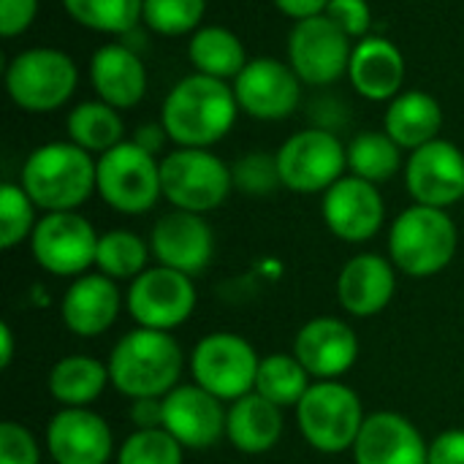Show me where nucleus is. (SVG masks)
Returning a JSON list of instances; mask_svg holds the SVG:
<instances>
[{"label":"nucleus","mask_w":464,"mask_h":464,"mask_svg":"<svg viewBox=\"0 0 464 464\" xmlns=\"http://www.w3.org/2000/svg\"><path fill=\"white\" fill-rule=\"evenodd\" d=\"M204 11L207 0H144L141 22L158 35H193Z\"/></svg>","instance_id":"e433bc0d"},{"label":"nucleus","mask_w":464,"mask_h":464,"mask_svg":"<svg viewBox=\"0 0 464 464\" xmlns=\"http://www.w3.org/2000/svg\"><path fill=\"white\" fill-rule=\"evenodd\" d=\"M101 234L82 212H44L30 237V256L52 277L76 280L95 269Z\"/></svg>","instance_id":"9b49d317"},{"label":"nucleus","mask_w":464,"mask_h":464,"mask_svg":"<svg viewBox=\"0 0 464 464\" xmlns=\"http://www.w3.org/2000/svg\"><path fill=\"white\" fill-rule=\"evenodd\" d=\"M150 250L155 264L198 277L215 258V231L204 215L171 209L152 223Z\"/></svg>","instance_id":"6ab92c4d"},{"label":"nucleus","mask_w":464,"mask_h":464,"mask_svg":"<svg viewBox=\"0 0 464 464\" xmlns=\"http://www.w3.org/2000/svg\"><path fill=\"white\" fill-rule=\"evenodd\" d=\"M326 16L351 38L362 41L370 35L372 27V8L367 0H332L326 8Z\"/></svg>","instance_id":"ea45409f"},{"label":"nucleus","mask_w":464,"mask_h":464,"mask_svg":"<svg viewBox=\"0 0 464 464\" xmlns=\"http://www.w3.org/2000/svg\"><path fill=\"white\" fill-rule=\"evenodd\" d=\"M351 457L353 464H427L430 440L408 416L375 411L367 413Z\"/></svg>","instance_id":"5701e85b"},{"label":"nucleus","mask_w":464,"mask_h":464,"mask_svg":"<svg viewBox=\"0 0 464 464\" xmlns=\"http://www.w3.org/2000/svg\"><path fill=\"white\" fill-rule=\"evenodd\" d=\"M90 82L98 101L133 109L147 95V65L130 44H103L90 60Z\"/></svg>","instance_id":"b1692460"},{"label":"nucleus","mask_w":464,"mask_h":464,"mask_svg":"<svg viewBox=\"0 0 464 464\" xmlns=\"http://www.w3.org/2000/svg\"><path fill=\"white\" fill-rule=\"evenodd\" d=\"M150 258H152L150 239L128 228H111V231H103L98 239L95 269L117 283L122 280L130 283L141 272L150 269Z\"/></svg>","instance_id":"473e14b6"},{"label":"nucleus","mask_w":464,"mask_h":464,"mask_svg":"<svg viewBox=\"0 0 464 464\" xmlns=\"http://www.w3.org/2000/svg\"><path fill=\"white\" fill-rule=\"evenodd\" d=\"M14 362V329L8 324L0 326V367L8 370Z\"/></svg>","instance_id":"49530a36"},{"label":"nucleus","mask_w":464,"mask_h":464,"mask_svg":"<svg viewBox=\"0 0 464 464\" xmlns=\"http://www.w3.org/2000/svg\"><path fill=\"white\" fill-rule=\"evenodd\" d=\"M296 430L304 443L326 457L351 454L367 411L353 386L345 381H313L302 402L294 408Z\"/></svg>","instance_id":"39448f33"},{"label":"nucleus","mask_w":464,"mask_h":464,"mask_svg":"<svg viewBox=\"0 0 464 464\" xmlns=\"http://www.w3.org/2000/svg\"><path fill=\"white\" fill-rule=\"evenodd\" d=\"M277 5L280 14L302 22V19H310V16H318V14H326L329 3L332 0H272Z\"/></svg>","instance_id":"a18cd8bd"},{"label":"nucleus","mask_w":464,"mask_h":464,"mask_svg":"<svg viewBox=\"0 0 464 464\" xmlns=\"http://www.w3.org/2000/svg\"><path fill=\"white\" fill-rule=\"evenodd\" d=\"M402 177L413 204L449 209L464 198V152L449 139H435L408 155Z\"/></svg>","instance_id":"dca6fc26"},{"label":"nucleus","mask_w":464,"mask_h":464,"mask_svg":"<svg viewBox=\"0 0 464 464\" xmlns=\"http://www.w3.org/2000/svg\"><path fill=\"white\" fill-rule=\"evenodd\" d=\"M38 16V0H0V33L16 38L30 30Z\"/></svg>","instance_id":"a19ab883"},{"label":"nucleus","mask_w":464,"mask_h":464,"mask_svg":"<svg viewBox=\"0 0 464 464\" xmlns=\"http://www.w3.org/2000/svg\"><path fill=\"white\" fill-rule=\"evenodd\" d=\"M462 204H464V198H462Z\"/></svg>","instance_id":"de8ad7c7"},{"label":"nucleus","mask_w":464,"mask_h":464,"mask_svg":"<svg viewBox=\"0 0 464 464\" xmlns=\"http://www.w3.org/2000/svg\"><path fill=\"white\" fill-rule=\"evenodd\" d=\"M459 250V231L449 209L411 204L389 228V258L400 275L427 280L451 266Z\"/></svg>","instance_id":"20e7f679"},{"label":"nucleus","mask_w":464,"mask_h":464,"mask_svg":"<svg viewBox=\"0 0 464 464\" xmlns=\"http://www.w3.org/2000/svg\"><path fill=\"white\" fill-rule=\"evenodd\" d=\"M79 84V68L71 54L54 46L22 49L5 65L8 98L30 114L57 111L71 101Z\"/></svg>","instance_id":"423d86ee"},{"label":"nucleus","mask_w":464,"mask_h":464,"mask_svg":"<svg viewBox=\"0 0 464 464\" xmlns=\"http://www.w3.org/2000/svg\"><path fill=\"white\" fill-rule=\"evenodd\" d=\"M239 111L253 120L277 122L291 117L302 103V79L277 57H253L231 82Z\"/></svg>","instance_id":"4468645a"},{"label":"nucleus","mask_w":464,"mask_h":464,"mask_svg":"<svg viewBox=\"0 0 464 464\" xmlns=\"http://www.w3.org/2000/svg\"><path fill=\"white\" fill-rule=\"evenodd\" d=\"M427 464H464V430L454 427L430 440Z\"/></svg>","instance_id":"79ce46f5"},{"label":"nucleus","mask_w":464,"mask_h":464,"mask_svg":"<svg viewBox=\"0 0 464 464\" xmlns=\"http://www.w3.org/2000/svg\"><path fill=\"white\" fill-rule=\"evenodd\" d=\"M65 130H68V141L79 144L90 155H103L125 141L122 139L125 125L120 111L103 101L76 103L65 117Z\"/></svg>","instance_id":"c756f323"},{"label":"nucleus","mask_w":464,"mask_h":464,"mask_svg":"<svg viewBox=\"0 0 464 464\" xmlns=\"http://www.w3.org/2000/svg\"><path fill=\"white\" fill-rule=\"evenodd\" d=\"M128 419L136 430L163 427V400H130Z\"/></svg>","instance_id":"37998d69"},{"label":"nucleus","mask_w":464,"mask_h":464,"mask_svg":"<svg viewBox=\"0 0 464 464\" xmlns=\"http://www.w3.org/2000/svg\"><path fill=\"white\" fill-rule=\"evenodd\" d=\"M275 155L283 188L302 196H324L348 171V147L332 128H304L288 136Z\"/></svg>","instance_id":"9d476101"},{"label":"nucleus","mask_w":464,"mask_h":464,"mask_svg":"<svg viewBox=\"0 0 464 464\" xmlns=\"http://www.w3.org/2000/svg\"><path fill=\"white\" fill-rule=\"evenodd\" d=\"M38 207L24 193L19 182H3L0 185V247L14 250L22 242H30L35 223H38Z\"/></svg>","instance_id":"f704fd0d"},{"label":"nucleus","mask_w":464,"mask_h":464,"mask_svg":"<svg viewBox=\"0 0 464 464\" xmlns=\"http://www.w3.org/2000/svg\"><path fill=\"white\" fill-rule=\"evenodd\" d=\"M228 405L196 383H179L163 397V430L185 451H209L226 438Z\"/></svg>","instance_id":"aec40b11"},{"label":"nucleus","mask_w":464,"mask_h":464,"mask_svg":"<svg viewBox=\"0 0 464 464\" xmlns=\"http://www.w3.org/2000/svg\"><path fill=\"white\" fill-rule=\"evenodd\" d=\"M291 353L313 381H343L359 362L362 343L356 329L340 315H318L299 326Z\"/></svg>","instance_id":"2eb2a0df"},{"label":"nucleus","mask_w":464,"mask_h":464,"mask_svg":"<svg viewBox=\"0 0 464 464\" xmlns=\"http://www.w3.org/2000/svg\"><path fill=\"white\" fill-rule=\"evenodd\" d=\"M321 215L326 228L348 245H364L381 234L386 223V201L378 185L345 174L321 198Z\"/></svg>","instance_id":"a211bd4d"},{"label":"nucleus","mask_w":464,"mask_h":464,"mask_svg":"<svg viewBox=\"0 0 464 464\" xmlns=\"http://www.w3.org/2000/svg\"><path fill=\"white\" fill-rule=\"evenodd\" d=\"M63 8L76 24L92 33L128 35L141 22L144 0H63Z\"/></svg>","instance_id":"72a5a7b5"},{"label":"nucleus","mask_w":464,"mask_h":464,"mask_svg":"<svg viewBox=\"0 0 464 464\" xmlns=\"http://www.w3.org/2000/svg\"><path fill=\"white\" fill-rule=\"evenodd\" d=\"M258 364V351L237 332H209L193 345L188 356L193 383L207 389L226 405L256 392Z\"/></svg>","instance_id":"1a4fd4ad"},{"label":"nucleus","mask_w":464,"mask_h":464,"mask_svg":"<svg viewBox=\"0 0 464 464\" xmlns=\"http://www.w3.org/2000/svg\"><path fill=\"white\" fill-rule=\"evenodd\" d=\"M44 451L38 438L19 421L0 424V464H41Z\"/></svg>","instance_id":"58836bf2"},{"label":"nucleus","mask_w":464,"mask_h":464,"mask_svg":"<svg viewBox=\"0 0 464 464\" xmlns=\"http://www.w3.org/2000/svg\"><path fill=\"white\" fill-rule=\"evenodd\" d=\"M188 60L193 65V73L234 82L242 73V68L247 65V52L237 33H231L228 27H220V24H207L190 35Z\"/></svg>","instance_id":"c85d7f7f"},{"label":"nucleus","mask_w":464,"mask_h":464,"mask_svg":"<svg viewBox=\"0 0 464 464\" xmlns=\"http://www.w3.org/2000/svg\"><path fill=\"white\" fill-rule=\"evenodd\" d=\"M130 141L139 144L141 150H147L150 155L158 158V152H163V147H166L171 139H169L163 122H144V125H139V128L133 130V139H130Z\"/></svg>","instance_id":"c03bdc74"},{"label":"nucleus","mask_w":464,"mask_h":464,"mask_svg":"<svg viewBox=\"0 0 464 464\" xmlns=\"http://www.w3.org/2000/svg\"><path fill=\"white\" fill-rule=\"evenodd\" d=\"M440 128H443V106L435 95L424 90L400 92L394 101H389L383 114V130L402 150L411 152L440 139Z\"/></svg>","instance_id":"bb28decb"},{"label":"nucleus","mask_w":464,"mask_h":464,"mask_svg":"<svg viewBox=\"0 0 464 464\" xmlns=\"http://www.w3.org/2000/svg\"><path fill=\"white\" fill-rule=\"evenodd\" d=\"M98 160L73 141L35 147L19 171V185L41 212H79L95 193Z\"/></svg>","instance_id":"7ed1b4c3"},{"label":"nucleus","mask_w":464,"mask_h":464,"mask_svg":"<svg viewBox=\"0 0 464 464\" xmlns=\"http://www.w3.org/2000/svg\"><path fill=\"white\" fill-rule=\"evenodd\" d=\"M160 185L171 209L207 215L226 204L234 190V174L212 150L177 147L160 158Z\"/></svg>","instance_id":"6e6552de"},{"label":"nucleus","mask_w":464,"mask_h":464,"mask_svg":"<svg viewBox=\"0 0 464 464\" xmlns=\"http://www.w3.org/2000/svg\"><path fill=\"white\" fill-rule=\"evenodd\" d=\"M405 169L402 147L386 130L356 133L348 144V174L362 177L372 185L389 182Z\"/></svg>","instance_id":"2f4dec72"},{"label":"nucleus","mask_w":464,"mask_h":464,"mask_svg":"<svg viewBox=\"0 0 464 464\" xmlns=\"http://www.w3.org/2000/svg\"><path fill=\"white\" fill-rule=\"evenodd\" d=\"M237 114L239 103L234 87L204 73L179 79L160 106V122L169 139L177 147L190 150H209L223 141L237 122Z\"/></svg>","instance_id":"f03ea898"},{"label":"nucleus","mask_w":464,"mask_h":464,"mask_svg":"<svg viewBox=\"0 0 464 464\" xmlns=\"http://www.w3.org/2000/svg\"><path fill=\"white\" fill-rule=\"evenodd\" d=\"M231 174H234V190L245 196H272L275 190L283 188L277 155L272 152L256 150V152L237 158V163L231 166Z\"/></svg>","instance_id":"4c0bfd02"},{"label":"nucleus","mask_w":464,"mask_h":464,"mask_svg":"<svg viewBox=\"0 0 464 464\" xmlns=\"http://www.w3.org/2000/svg\"><path fill=\"white\" fill-rule=\"evenodd\" d=\"M95 193L120 215H147L163 198L160 160L128 139L98 155Z\"/></svg>","instance_id":"0eeeda50"},{"label":"nucleus","mask_w":464,"mask_h":464,"mask_svg":"<svg viewBox=\"0 0 464 464\" xmlns=\"http://www.w3.org/2000/svg\"><path fill=\"white\" fill-rule=\"evenodd\" d=\"M348 79L367 101H394L405 84V57L392 38L367 35L353 44Z\"/></svg>","instance_id":"393cba45"},{"label":"nucleus","mask_w":464,"mask_h":464,"mask_svg":"<svg viewBox=\"0 0 464 464\" xmlns=\"http://www.w3.org/2000/svg\"><path fill=\"white\" fill-rule=\"evenodd\" d=\"M52 464H109L117 454L109 421L92 408H60L44 432Z\"/></svg>","instance_id":"f3484780"},{"label":"nucleus","mask_w":464,"mask_h":464,"mask_svg":"<svg viewBox=\"0 0 464 464\" xmlns=\"http://www.w3.org/2000/svg\"><path fill=\"white\" fill-rule=\"evenodd\" d=\"M353 41L326 16H310L294 24L288 35V63L310 87L334 84L348 73Z\"/></svg>","instance_id":"ddd939ff"},{"label":"nucleus","mask_w":464,"mask_h":464,"mask_svg":"<svg viewBox=\"0 0 464 464\" xmlns=\"http://www.w3.org/2000/svg\"><path fill=\"white\" fill-rule=\"evenodd\" d=\"M114 464H185V449L163 430H133L117 446Z\"/></svg>","instance_id":"c9c22d12"},{"label":"nucleus","mask_w":464,"mask_h":464,"mask_svg":"<svg viewBox=\"0 0 464 464\" xmlns=\"http://www.w3.org/2000/svg\"><path fill=\"white\" fill-rule=\"evenodd\" d=\"M198 304L196 277L152 264L125 288V313L136 326L177 332L190 321Z\"/></svg>","instance_id":"f8f14e48"},{"label":"nucleus","mask_w":464,"mask_h":464,"mask_svg":"<svg viewBox=\"0 0 464 464\" xmlns=\"http://www.w3.org/2000/svg\"><path fill=\"white\" fill-rule=\"evenodd\" d=\"M109 386V364L87 353H68L57 359L46 375L49 397L60 408H92Z\"/></svg>","instance_id":"cd10ccee"},{"label":"nucleus","mask_w":464,"mask_h":464,"mask_svg":"<svg viewBox=\"0 0 464 464\" xmlns=\"http://www.w3.org/2000/svg\"><path fill=\"white\" fill-rule=\"evenodd\" d=\"M285 432V411L261 394L250 392L228 405L226 413V440L234 451L247 457H261L277 449Z\"/></svg>","instance_id":"a878e982"},{"label":"nucleus","mask_w":464,"mask_h":464,"mask_svg":"<svg viewBox=\"0 0 464 464\" xmlns=\"http://www.w3.org/2000/svg\"><path fill=\"white\" fill-rule=\"evenodd\" d=\"M310 386H313L310 372L291 351L261 356L258 375H256V394H261L264 400L275 402L283 411H294Z\"/></svg>","instance_id":"7c9ffc66"},{"label":"nucleus","mask_w":464,"mask_h":464,"mask_svg":"<svg viewBox=\"0 0 464 464\" xmlns=\"http://www.w3.org/2000/svg\"><path fill=\"white\" fill-rule=\"evenodd\" d=\"M397 266L389 256L381 253H356L351 256L334 283L337 304L351 318H375L381 315L397 294Z\"/></svg>","instance_id":"4be33fe9"},{"label":"nucleus","mask_w":464,"mask_h":464,"mask_svg":"<svg viewBox=\"0 0 464 464\" xmlns=\"http://www.w3.org/2000/svg\"><path fill=\"white\" fill-rule=\"evenodd\" d=\"M122 310L125 291L117 280L101 275L98 269L71 280L60 296V321L71 334L82 340H95L106 334L117 324Z\"/></svg>","instance_id":"412c9836"},{"label":"nucleus","mask_w":464,"mask_h":464,"mask_svg":"<svg viewBox=\"0 0 464 464\" xmlns=\"http://www.w3.org/2000/svg\"><path fill=\"white\" fill-rule=\"evenodd\" d=\"M111 389L125 400H163L179 386L188 356L171 332L133 326L109 351Z\"/></svg>","instance_id":"f257e3e1"}]
</instances>
